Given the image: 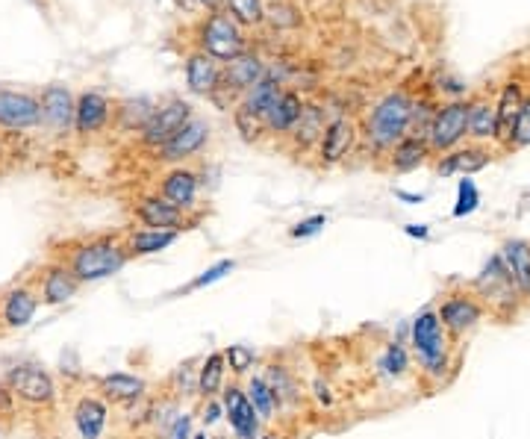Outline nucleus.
I'll use <instances>...</instances> for the list:
<instances>
[{
	"label": "nucleus",
	"mask_w": 530,
	"mask_h": 439,
	"mask_svg": "<svg viewBox=\"0 0 530 439\" xmlns=\"http://www.w3.org/2000/svg\"><path fill=\"white\" fill-rule=\"evenodd\" d=\"M410 357L419 369V378L430 386H445L460 366V345L442 328L433 307L422 310L410 322Z\"/></svg>",
	"instance_id": "1"
},
{
	"label": "nucleus",
	"mask_w": 530,
	"mask_h": 439,
	"mask_svg": "<svg viewBox=\"0 0 530 439\" xmlns=\"http://www.w3.org/2000/svg\"><path fill=\"white\" fill-rule=\"evenodd\" d=\"M53 260L65 263L68 272L77 277V283L86 286L118 275L130 263V254L124 248V233H101L68 242L62 254H53Z\"/></svg>",
	"instance_id": "2"
},
{
	"label": "nucleus",
	"mask_w": 530,
	"mask_h": 439,
	"mask_svg": "<svg viewBox=\"0 0 530 439\" xmlns=\"http://www.w3.org/2000/svg\"><path fill=\"white\" fill-rule=\"evenodd\" d=\"M469 289L480 298V304L486 307L489 316L495 319H516L519 310H522V295L513 283L510 272L504 269L498 251L483 263V269L477 272V277L469 283Z\"/></svg>",
	"instance_id": "3"
},
{
	"label": "nucleus",
	"mask_w": 530,
	"mask_h": 439,
	"mask_svg": "<svg viewBox=\"0 0 530 439\" xmlns=\"http://www.w3.org/2000/svg\"><path fill=\"white\" fill-rule=\"evenodd\" d=\"M413 101L407 92H389L374 104L366 118V139L374 151H392L404 136H410Z\"/></svg>",
	"instance_id": "4"
},
{
	"label": "nucleus",
	"mask_w": 530,
	"mask_h": 439,
	"mask_svg": "<svg viewBox=\"0 0 530 439\" xmlns=\"http://www.w3.org/2000/svg\"><path fill=\"white\" fill-rule=\"evenodd\" d=\"M433 310H436L442 328L448 330V336H451L457 345H460L469 333H475V330L480 328V322L489 316L486 307L480 304V298H477L469 286L448 289V292L439 298V304H436Z\"/></svg>",
	"instance_id": "5"
},
{
	"label": "nucleus",
	"mask_w": 530,
	"mask_h": 439,
	"mask_svg": "<svg viewBox=\"0 0 530 439\" xmlns=\"http://www.w3.org/2000/svg\"><path fill=\"white\" fill-rule=\"evenodd\" d=\"M0 384L6 386L18 404L24 407H33V410H53L56 398H59V389L56 381L51 378L48 369H42L39 363H18L12 366Z\"/></svg>",
	"instance_id": "6"
},
{
	"label": "nucleus",
	"mask_w": 530,
	"mask_h": 439,
	"mask_svg": "<svg viewBox=\"0 0 530 439\" xmlns=\"http://www.w3.org/2000/svg\"><path fill=\"white\" fill-rule=\"evenodd\" d=\"M469 139V101H448L433 112V121L427 127V145L430 154H448L460 148Z\"/></svg>",
	"instance_id": "7"
},
{
	"label": "nucleus",
	"mask_w": 530,
	"mask_h": 439,
	"mask_svg": "<svg viewBox=\"0 0 530 439\" xmlns=\"http://www.w3.org/2000/svg\"><path fill=\"white\" fill-rule=\"evenodd\" d=\"M201 51L215 62H233L236 56L248 54V42L242 27L227 12H212L201 27Z\"/></svg>",
	"instance_id": "8"
},
{
	"label": "nucleus",
	"mask_w": 530,
	"mask_h": 439,
	"mask_svg": "<svg viewBox=\"0 0 530 439\" xmlns=\"http://www.w3.org/2000/svg\"><path fill=\"white\" fill-rule=\"evenodd\" d=\"M221 407H224V422L230 428L233 439H260L263 434V419L257 416L254 404L248 401V392L239 381H230L221 389Z\"/></svg>",
	"instance_id": "9"
},
{
	"label": "nucleus",
	"mask_w": 530,
	"mask_h": 439,
	"mask_svg": "<svg viewBox=\"0 0 530 439\" xmlns=\"http://www.w3.org/2000/svg\"><path fill=\"white\" fill-rule=\"evenodd\" d=\"M133 216L142 227H151V230H174V233H183V230H192L201 224V213H183L177 210L174 204H168L165 198L159 195H142L136 198L133 204Z\"/></svg>",
	"instance_id": "10"
},
{
	"label": "nucleus",
	"mask_w": 530,
	"mask_h": 439,
	"mask_svg": "<svg viewBox=\"0 0 530 439\" xmlns=\"http://www.w3.org/2000/svg\"><path fill=\"white\" fill-rule=\"evenodd\" d=\"M39 307H42V301H39V292L30 280L12 283L9 289L0 292V330L27 328L36 319Z\"/></svg>",
	"instance_id": "11"
},
{
	"label": "nucleus",
	"mask_w": 530,
	"mask_h": 439,
	"mask_svg": "<svg viewBox=\"0 0 530 439\" xmlns=\"http://www.w3.org/2000/svg\"><path fill=\"white\" fill-rule=\"evenodd\" d=\"M210 142V124L198 115H192L162 148H157V160L165 165H183L201 154Z\"/></svg>",
	"instance_id": "12"
},
{
	"label": "nucleus",
	"mask_w": 530,
	"mask_h": 439,
	"mask_svg": "<svg viewBox=\"0 0 530 439\" xmlns=\"http://www.w3.org/2000/svg\"><path fill=\"white\" fill-rule=\"evenodd\" d=\"M195 112L192 107L186 104V101H180V98H174V101H168V104H162L154 110V115L145 121V127L139 130V142L145 145V148H151V151H157L162 148L189 118H192Z\"/></svg>",
	"instance_id": "13"
},
{
	"label": "nucleus",
	"mask_w": 530,
	"mask_h": 439,
	"mask_svg": "<svg viewBox=\"0 0 530 439\" xmlns=\"http://www.w3.org/2000/svg\"><path fill=\"white\" fill-rule=\"evenodd\" d=\"M33 286H36V292H39V301L45 304V307H59V304H68L71 298H77V292L83 289L80 283H77V277L68 272V266L65 263H59V260H48L42 269H39V275L30 280Z\"/></svg>",
	"instance_id": "14"
},
{
	"label": "nucleus",
	"mask_w": 530,
	"mask_h": 439,
	"mask_svg": "<svg viewBox=\"0 0 530 439\" xmlns=\"http://www.w3.org/2000/svg\"><path fill=\"white\" fill-rule=\"evenodd\" d=\"M159 198H165L168 204H174L183 213H192L198 207V195H201V177L198 171L186 168V165H171L162 180H159Z\"/></svg>",
	"instance_id": "15"
},
{
	"label": "nucleus",
	"mask_w": 530,
	"mask_h": 439,
	"mask_svg": "<svg viewBox=\"0 0 530 439\" xmlns=\"http://www.w3.org/2000/svg\"><path fill=\"white\" fill-rule=\"evenodd\" d=\"M354 142H357V124L348 115L330 118L324 124L321 139H318V163L324 165V168L339 165L348 157V151L354 148Z\"/></svg>",
	"instance_id": "16"
},
{
	"label": "nucleus",
	"mask_w": 530,
	"mask_h": 439,
	"mask_svg": "<svg viewBox=\"0 0 530 439\" xmlns=\"http://www.w3.org/2000/svg\"><path fill=\"white\" fill-rule=\"evenodd\" d=\"M71 425L80 439H101L109 428V401L98 392H83L71 404Z\"/></svg>",
	"instance_id": "17"
},
{
	"label": "nucleus",
	"mask_w": 530,
	"mask_h": 439,
	"mask_svg": "<svg viewBox=\"0 0 530 439\" xmlns=\"http://www.w3.org/2000/svg\"><path fill=\"white\" fill-rule=\"evenodd\" d=\"M42 124V107L33 95L0 89V127L3 130H33Z\"/></svg>",
	"instance_id": "18"
},
{
	"label": "nucleus",
	"mask_w": 530,
	"mask_h": 439,
	"mask_svg": "<svg viewBox=\"0 0 530 439\" xmlns=\"http://www.w3.org/2000/svg\"><path fill=\"white\" fill-rule=\"evenodd\" d=\"M95 392L109 404L127 407V404H139L148 395V381L130 372H109L95 381Z\"/></svg>",
	"instance_id": "19"
},
{
	"label": "nucleus",
	"mask_w": 530,
	"mask_h": 439,
	"mask_svg": "<svg viewBox=\"0 0 530 439\" xmlns=\"http://www.w3.org/2000/svg\"><path fill=\"white\" fill-rule=\"evenodd\" d=\"M489 163H492L489 148L472 142V145H460V148L442 154V160H436V174H442V177H472Z\"/></svg>",
	"instance_id": "20"
},
{
	"label": "nucleus",
	"mask_w": 530,
	"mask_h": 439,
	"mask_svg": "<svg viewBox=\"0 0 530 439\" xmlns=\"http://www.w3.org/2000/svg\"><path fill=\"white\" fill-rule=\"evenodd\" d=\"M263 77H265L263 59L254 54H242L221 68V83H218V89H233V92L245 95V92L254 89ZM218 89H215V92H218ZM215 92H212V95H215Z\"/></svg>",
	"instance_id": "21"
},
{
	"label": "nucleus",
	"mask_w": 530,
	"mask_h": 439,
	"mask_svg": "<svg viewBox=\"0 0 530 439\" xmlns=\"http://www.w3.org/2000/svg\"><path fill=\"white\" fill-rule=\"evenodd\" d=\"M109 115H112V104L101 92H83L74 104V130L80 136L101 133L109 124Z\"/></svg>",
	"instance_id": "22"
},
{
	"label": "nucleus",
	"mask_w": 530,
	"mask_h": 439,
	"mask_svg": "<svg viewBox=\"0 0 530 439\" xmlns=\"http://www.w3.org/2000/svg\"><path fill=\"white\" fill-rule=\"evenodd\" d=\"M498 257L504 263V269L510 272L522 301H530V239H507L498 248Z\"/></svg>",
	"instance_id": "23"
},
{
	"label": "nucleus",
	"mask_w": 530,
	"mask_h": 439,
	"mask_svg": "<svg viewBox=\"0 0 530 439\" xmlns=\"http://www.w3.org/2000/svg\"><path fill=\"white\" fill-rule=\"evenodd\" d=\"M265 378V384L271 386L274 392V401H277V410H289V407H298L304 401V389L301 381L295 378V372L283 363H268L265 372H260Z\"/></svg>",
	"instance_id": "24"
},
{
	"label": "nucleus",
	"mask_w": 530,
	"mask_h": 439,
	"mask_svg": "<svg viewBox=\"0 0 530 439\" xmlns=\"http://www.w3.org/2000/svg\"><path fill=\"white\" fill-rule=\"evenodd\" d=\"M74 104L77 101L71 98V92L65 86H48L42 92V101H39L42 121L56 133H65L68 127H74Z\"/></svg>",
	"instance_id": "25"
},
{
	"label": "nucleus",
	"mask_w": 530,
	"mask_h": 439,
	"mask_svg": "<svg viewBox=\"0 0 530 439\" xmlns=\"http://www.w3.org/2000/svg\"><path fill=\"white\" fill-rule=\"evenodd\" d=\"M522 104H525L522 83H519V80H510V83L501 89L498 101H495V118H498V136H495V142H498L501 148H507V142H510V133H513V124H516V118H519Z\"/></svg>",
	"instance_id": "26"
},
{
	"label": "nucleus",
	"mask_w": 530,
	"mask_h": 439,
	"mask_svg": "<svg viewBox=\"0 0 530 439\" xmlns=\"http://www.w3.org/2000/svg\"><path fill=\"white\" fill-rule=\"evenodd\" d=\"M177 239H180V233H174V230L136 227V230H127V233H124V248H127L130 260H139V257H154L159 251L171 248Z\"/></svg>",
	"instance_id": "27"
},
{
	"label": "nucleus",
	"mask_w": 530,
	"mask_h": 439,
	"mask_svg": "<svg viewBox=\"0 0 530 439\" xmlns=\"http://www.w3.org/2000/svg\"><path fill=\"white\" fill-rule=\"evenodd\" d=\"M304 112V98L295 89H283V95L277 98V104L265 115V133H277V136H289L298 124Z\"/></svg>",
	"instance_id": "28"
},
{
	"label": "nucleus",
	"mask_w": 530,
	"mask_h": 439,
	"mask_svg": "<svg viewBox=\"0 0 530 439\" xmlns=\"http://www.w3.org/2000/svg\"><path fill=\"white\" fill-rule=\"evenodd\" d=\"M218 83H221V62H215L204 51H195L186 59V86H189V92L212 95L218 89Z\"/></svg>",
	"instance_id": "29"
},
{
	"label": "nucleus",
	"mask_w": 530,
	"mask_h": 439,
	"mask_svg": "<svg viewBox=\"0 0 530 439\" xmlns=\"http://www.w3.org/2000/svg\"><path fill=\"white\" fill-rule=\"evenodd\" d=\"M430 157V145L422 136H404L392 151H389V168L398 171V174H407V171H416L422 168Z\"/></svg>",
	"instance_id": "30"
},
{
	"label": "nucleus",
	"mask_w": 530,
	"mask_h": 439,
	"mask_svg": "<svg viewBox=\"0 0 530 439\" xmlns=\"http://www.w3.org/2000/svg\"><path fill=\"white\" fill-rule=\"evenodd\" d=\"M377 372L380 378L386 381H404L413 375V357H410V348L404 342H386V348L380 351L377 357Z\"/></svg>",
	"instance_id": "31"
},
{
	"label": "nucleus",
	"mask_w": 530,
	"mask_h": 439,
	"mask_svg": "<svg viewBox=\"0 0 530 439\" xmlns=\"http://www.w3.org/2000/svg\"><path fill=\"white\" fill-rule=\"evenodd\" d=\"M227 384V363L221 351H212L198 363V398H218Z\"/></svg>",
	"instance_id": "32"
},
{
	"label": "nucleus",
	"mask_w": 530,
	"mask_h": 439,
	"mask_svg": "<svg viewBox=\"0 0 530 439\" xmlns=\"http://www.w3.org/2000/svg\"><path fill=\"white\" fill-rule=\"evenodd\" d=\"M498 136V118H495V104L486 98L469 101V139L477 145L495 142Z\"/></svg>",
	"instance_id": "33"
},
{
	"label": "nucleus",
	"mask_w": 530,
	"mask_h": 439,
	"mask_svg": "<svg viewBox=\"0 0 530 439\" xmlns=\"http://www.w3.org/2000/svg\"><path fill=\"white\" fill-rule=\"evenodd\" d=\"M283 95V83H280V77H274V74H265L263 80L254 86V89H248L245 92V98H242V110L251 112V115H257V118H265L268 110L277 104V98Z\"/></svg>",
	"instance_id": "34"
},
{
	"label": "nucleus",
	"mask_w": 530,
	"mask_h": 439,
	"mask_svg": "<svg viewBox=\"0 0 530 439\" xmlns=\"http://www.w3.org/2000/svg\"><path fill=\"white\" fill-rule=\"evenodd\" d=\"M324 124H327L324 121V110L316 107V104H304V112H301V118H298V124H295V130L289 136H292V142L301 151H307V148L318 145V139L324 133Z\"/></svg>",
	"instance_id": "35"
},
{
	"label": "nucleus",
	"mask_w": 530,
	"mask_h": 439,
	"mask_svg": "<svg viewBox=\"0 0 530 439\" xmlns=\"http://www.w3.org/2000/svg\"><path fill=\"white\" fill-rule=\"evenodd\" d=\"M245 392H248V401L254 404V410H257V416L265 422H274L277 416H280V410H277V401H274V392H271V386L265 384L263 375H248V381H245Z\"/></svg>",
	"instance_id": "36"
},
{
	"label": "nucleus",
	"mask_w": 530,
	"mask_h": 439,
	"mask_svg": "<svg viewBox=\"0 0 530 439\" xmlns=\"http://www.w3.org/2000/svg\"><path fill=\"white\" fill-rule=\"evenodd\" d=\"M224 363H227V372L239 381V378H248L251 369L257 366V351L251 345H227L224 351Z\"/></svg>",
	"instance_id": "37"
},
{
	"label": "nucleus",
	"mask_w": 530,
	"mask_h": 439,
	"mask_svg": "<svg viewBox=\"0 0 530 439\" xmlns=\"http://www.w3.org/2000/svg\"><path fill=\"white\" fill-rule=\"evenodd\" d=\"M201 360H189V363H183V366H177L174 372H171V395L180 401V398H198V366Z\"/></svg>",
	"instance_id": "38"
},
{
	"label": "nucleus",
	"mask_w": 530,
	"mask_h": 439,
	"mask_svg": "<svg viewBox=\"0 0 530 439\" xmlns=\"http://www.w3.org/2000/svg\"><path fill=\"white\" fill-rule=\"evenodd\" d=\"M480 210V189L472 177H460L457 180V201H454V210L451 216L454 219H469Z\"/></svg>",
	"instance_id": "39"
},
{
	"label": "nucleus",
	"mask_w": 530,
	"mask_h": 439,
	"mask_svg": "<svg viewBox=\"0 0 530 439\" xmlns=\"http://www.w3.org/2000/svg\"><path fill=\"white\" fill-rule=\"evenodd\" d=\"M230 272H236V260H218V263H212L210 269H204L195 280H189L186 286H180V289L171 292V295H192V292H201V289H207L212 283L224 280Z\"/></svg>",
	"instance_id": "40"
},
{
	"label": "nucleus",
	"mask_w": 530,
	"mask_h": 439,
	"mask_svg": "<svg viewBox=\"0 0 530 439\" xmlns=\"http://www.w3.org/2000/svg\"><path fill=\"white\" fill-rule=\"evenodd\" d=\"M154 110H157V107H154L148 98H136V101H124V104H121L118 118H121V124H124L127 130H142L145 121L154 115Z\"/></svg>",
	"instance_id": "41"
},
{
	"label": "nucleus",
	"mask_w": 530,
	"mask_h": 439,
	"mask_svg": "<svg viewBox=\"0 0 530 439\" xmlns=\"http://www.w3.org/2000/svg\"><path fill=\"white\" fill-rule=\"evenodd\" d=\"M224 6L236 24H263L265 21L263 0H227Z\"/></svg>",
	"instance_id": "42"
},
{
	"label": "nucleus",
	"mask_w": 530,
	"mask_h": 439,
	"mask_svg": "<svg viewBox=\"0 0 530 439\" xmlns=\"http://www.w3.org/2000/svg\"><path fill=\"white\" fill-rule=\"evenodd\" d=\"M233 124H236V130L242 133V139H245V142H260V136L265 133L263 118H257V115L245 112L242 107H236V110H233Z\"/></svg>",
	"instance_id": "43"
},
{
	"label": "nucleus",
	"mask_w": 530,
	"mask_h": 439,
	"mask_svg": "<svg viewBox=\"0 0 530 439\" xmlns=\"http://www.w3.org/2000/svg\"><path fill=\"white\" fill-rule=\"evenodd\" d=\"M530 145V98H525L522 110H519V118L513 124V133H510V142L507 148H528Z\"/></svg>",
	"instance_id": "44"
},
{
	"label": "nucleus",
	"mask_w": 530,
	"mask_h": 439,
	"mask_svg": "<svg viewBox=\"0 0 530 439\" xmlns=\"http://www.w3.org/2000/svg\"><path fill=\"white\" fill-rule=\"evenodd\" d=\"M265 18L274 24V27H298L301 24V18H298V12L286 3V0H277V3H271L268 9H265Z\"/></svg>",
	"instance_id": "45"
},
{
	"label": "nucleus",
	"mask_w": 530,
	"mask_h": 439,
	"mask_svg": "<svg viewBox=\"0 0 530 439\" xmlns=\"http://www.w3.org/2000/svg\"><path fill=\"white\" fill-rule=\"evenodd\" d=\"M192 434H195V413H183L180 410L159 439H192Z\"/></svg>",
	"instance_id": "46"
},
{
	"label": "nucleus",
	"mask_w": 530,
	"mask_h": 439,
	"mask_svg": "<svg viewBox=\"0 0 530 439\" xmlns=\"http://www.w3.org/2000/svg\"><path fill=\"white\" fill-rule=\"evenodd\" d=\"M195 416H198V422L204 425V431H210V428H215L218 422H224V407H221V398H204Z\"/></svg>",
	"instance_id": "47"
},
{
	"label": "nucleus",
	"mask_w": 530,
	"mask_h": 439,
	"mask_svg": "<svg viewBox=\"0 0 530 439\" xmlns=\"http://www.w3.org/2000/svg\"><path fill=\"white\" fill-rule=\"evenodd\" d=\"M324 227H327V216H324V213H316V216H310V219H301L295 227H289V236H292V239H313Z\"/></svg>",
	"instance_id": "48"
},
{
	"label": "nucleus",
	"mask_w": 530,
	"mask_h": 439,
	"mask_svg": "<svg viewBox=\"0 0 530 439\" xmlns=\"http://www.w3.org/2000/svg\"><path fill=\"white\" fill-rule=\"evenodd\" d=\"M15 404H18V401H15V395H12L6 386L0 384V422H6V419L15 413Z\"/></svg>",
	"instance_id": "49"
},
{
	"label": "nucleus",
	"mask_w": 530,
	"mask_h": 439,
	"mask_svg": "<svg viewBox=\"0 0 530 439\" xmlns=\"http://www.w3.org/2000/svg\"><path fill=\"white\" fill-rule=\"evenodd\" d=\"M439 83H442L439 89H445L448 95H454V101H460V98L466 95V83H463V80H457V77H442Z\"/></svg>",
	"instance_id": "50"
},
{
	"label": "nucleus",
	"mask_w": 530,
	"mask_h": 439,
	"mask_svg": "<svg viewBox=\"0 0 530 439\" xmlns=\"http://www.w3.org/2000/svg\"><path fill=\"white\" fill-rule=\"evenodd\" d=\"M404 233H407L410 239L427 242V239H430V224H404Z\"/></svg>",
	"instance_id": "51"
},
{
	"label": "nucleus",
	"mask_w": 530,
	"mask_h": 439,
	"mask_svg": "<svg viewBox=\"0 0 530 439\" xmlns=\"http://www.w3.org/2000/svg\"><path fill=\"white\" fill-rule=\"evenodd\" d=\"M395 198H401L404 204H424L422 192L416 195V192H407V189H395Z\"/></svg>",
	"instance_id": "52"
},
{
	"label": "nucleus",
	"mask_w": 530,
	"mask_h": 439,
	"mask_svg": "<svg viewBox=\"0 0 530 439\" xmlns=\"http://www.w3.org/2000/svg\"><path fill=\"white\" fill-rule=\"evenodd\" d=\"M198 3H201V6H207L210 12H221V6H224L227 0H198Z\"/></svg>",
	"instance_id": "53"
},
{
	"label": "nucleus",
	"mask_w": 530,
	"mask_h": 439,
	"mask_svg": "<svg viewBox=\"0 0 530 439\" xmlns=\"http://www.w3.org/2000/svg\"><path fill=\"white\" fill-rule=\"evenodd\" d=\"M530 210V189L522 195V201H519V216H525Z\"/></svg>",
	"instance_id": "54"
},
{
	"label": "nucleus",
	"mask_w": 530,
	"mask_h": 439,
	"mask_svg": "<svg viewBox=\"0 0 530 439\" xmlns=\"http://www.w3.org/2000/svg\"><path fill=\"white\" fill-rule=\"evenodd\" d=\"M192 439H212V437L204 431V428H201V431H195V434H192Z\"/></svg>",
	"instance_id": "55"
},
{
	"label": "nucleus",
	"mask_w": 530,
	"mask_h": 439,
	"mask_svg": "<svg viewBox=\"0 0 530 439\" xmlns=\"http://www.w3.org/2000/svg\"><path fill=\"white\" fill-rule=\"evenodd\" d=\"M260 439H280L277 434H260Z\"/></svg>",
	"instance_id": "56"
},
{
	"label": "nucleus",
	"mask_w": 530,
	"mask_h": 439,
	"mask_svg": "<svg viewBox=\"0 0 530 439\" xmlns=\"http://www.w3.org/2000/svg\"><path fill=\"white\" fill-rule=\"evenodd\" d=\"M3 434H6V425L0 422V439H3Z\"/></svg>",
	"instance_id": "57"
},
{
	"label": "nucleus",
	"mask_w": 530,
	"mask_h": 439,
	"mask_svg": "<svg viewBox=\"0 0 530 439\" xmlns=\"http://www.w3.org/2000/svg\"><path fill=\"white\" fill-rule=\"evenodd\" d=\"M212 439H230V437H212Z\"/></svg>",
	"instance_id": "58"
},
{
	"label": "nucleus",
	"mask_w": 530,
	"mask_h": 439,
	"mask_svg": "<svg viewBox=\"0 0 530 439\" xmlns=\"http://www.w3.org/2000/svg\"><path fill=\"white\" fill-rule=\"evenodd\" d=\"M33 3H42V0H33Z\"/></svg>",
	"instance_id": "59"
}]
</instances>
